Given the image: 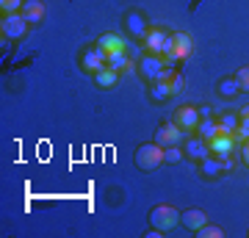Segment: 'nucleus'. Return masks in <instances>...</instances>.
Masks as SVG:
<instances>
[{"instance_id": "nucleus-1", "label": "nucleus", "mask_w": 249, "mask_h": 238, "mask_svg": "<svg viewBox=\"0 0 249 238\" xmlns=\"http://www.w3.org/2000/svg\"><path fill=\"white\" fill-rule=\"evenodd\" d=\"M160 164H166L163 161V147L160 144H142L139 150H136V166L144 169V172H152V169H158Z\"/></svg>"}, {"instance_id": "nucleus-2", "label": "nucleus", "mask_w": 249, "mask_h": 238, "mask_svg": "<svg viewBox=\"0 0 249 238\" xmlns=\"http://www.w3.org/2000/svg\"><path fill=\"white\" fill-rule=\"evenodd\" d=\"M106 61H108V53L100 47L97 42H94V44H86V47L80 50V67H83V72H89V75L100 72L103 67H106Z\"/></svg>"}, {"instance_id": "nucleus-3", "label": "nucleus", "mask_w": 249, "mask_h": 238, "mask_svg": "<svg viewBox=\"0 0 249 238\" xmlns=\"http://www.w3.org/2000/svg\"><path fill=\"white\" fill-rule=\"evenodd\" d=\"M150 224L166 233V230H172V227L180 224V211L172 208V205H155V208L150 211Z\"/></svg>"}, {"instance_id": "nucleus-4", "label": "nucleus", "mask_w": 249, "mask_h": 238, "mask_svg": "<svg viewBox=\"0 0 249 238\" xmlns=\"http://www.w3.org/2000/svg\"><path fill=\"white\" fill-rule=\"evenodd\" d=\"M169 67V61H166V55H158V53H144L142 58H139V72H142L144 78L150 80V83H155V80H160V72Z\"/></svg>"}, {"instance_id": "nucleus-5", "label": "nucleus", "mask_w": 249, "mask_h": 238, "mask_svg": "<svg viewBox=\"0 0 249 238\" xmlns=\"http://www.w3.org/2000/svg\"><path fill=\"white\" fill-rule=\"evenodd\" d=\"M232 169V161L230 155L227 158H219V155H208V158L199 161V175L205 180H216V177H222L224 172H230Z\"/></svg>"}, {"instance_id": "nucleus-6", "label": "nucleus", "mask_w": 249, "mask_h": 238, "mask_svg": "<svg viewBox=\"0 0 249 238\" xmlns=\"http://www.w3.org/2000/svg\"><path fill=\"white\" fill-rule=\"evenodd\" d=\"M144 47H147V53L169 55V50H172V34L160 31V28H150L147 36H144Z\"/></svg>"}, {"instance_id": "nucleus-7", "label": "nucleus", "mask_w": 249, "mask_h": 238, "mask_svg": "<svg viewBox=\"0 0 249 238\" xmlns=\"http://www.w3.org/2000/svg\"><path fill=\"white\" fill-rule=\"evenodd\" d=\"M191 50H194V39L188 34H183V31H178V34H172V50L166 55V61L169 64L186 61L188 55H191Z\"/></svg>"}, {"instance_id": "nucleus-8", "label": "nucleus", "mask_w": 249, "mask_h": 238, "mask_svg": "<svg viewBox=\"0 0 249 238\" xmlns=\"http://www.w3.org/2000/svg\"><path fill=\"white\" fill-rule=\"evenodd\" d=\"M28 25H31V22H28L19 11H17V14H6V17H3V22H0L3 39H22V36H25V31H28Z\"/></svg>"}, {"instance_id": "nucleus-9", "label": "nucleus", "mask_w": 249, "mask_h": 238, "mask_svg": "<svg viewBox=\"0 0 249 238\" xmlns=\"http://www.w3.org/2000/svg\"><path fill=\"white\" fill-rule=\"evenodd\" d=\"M199 108H194V106H180V108H175V119L172 122L178 125L183 133H191V130H196V125H199Z\"/></svg>"}, {"instance_id": "nucleus-10", "label": "nucleus", "mask_w": 249, "mask_h": 238, "mask_svg": "<svg viewBox=\"0 0 249 238\" xmlns=\"http://www.w3.org/2000/svg\"><path fill=\"white\" fill-rule=\"evenodd\" d=\"M180 141H183V130H180L175 122L158 125V130H155V144H160V147L166 150V147H178Z\"/></svg>"}, {"instance_id": "nucleus-11", "label": "nucleus", "mask_w": 249, "mask_h": 238, "mask_svg": "<svg viewBox=\"0 0 249 238\" xmlns=\"http://www.w3.org/2000/svg\"><path fill=\"white\" fill-rule=\"evenodd\" d=\"M124 28H127V34L133 36V39H144V36H147V31H150L147 17H144L142 11H136V9L124 14Z\"/></svg>"}, {"instance_id": "nucleus-12", "label": "nucleus", "mask_w": 249, "mask_h": 238, "mask_svg": "<svg viewBox=\"0 0 249 238\" xmlns=\"http://www.w3.org/2000/svg\"><path fill=\"white\" fill-rule=\"evenodd\" d=\"M208 147H211V155L227 158V155H232V150H235V139H232L230 133H219V136H213V139L208 141Z\"/></svg>"}, {"instance_id": "nucleus-13", "label": "nucleus", "mask_w": 249, "mask_h": 238, "mask_svg": "<svg viewBox=\"0 0 249 238\" xmlns=\"http://www.w3.org/2000/svg\"><path fill=\"white\" fill-rule=\"evenodd\" d=\"M186 158H191V161H196V164H199V161L202 158H208V155H211V147H208V141L202 139V136H191V139L186 141Z\"/></svg>"}, {"instance_id": "nucleus-14", "label": "nucleus", "mask_w": 249, "mask_h": 238, "mask_svg": "<svg viewBox=\"0 0 249 238\" xmlns=\"http://www.w3.org/2000/svg\"><path fill=\"white\" fill-rule=\"evenodd\" d=\"M19 14H22L31 25H36V22H42V19H45V3H42V0H25Z\"/></svg>"}, {"instance_id": "nucleus-15", "label": "nucleus", "mask_w": 249, "mask_h": 238, "mask_svg": "<svg viewBox=\"0 0 249 238\" xmlns=\"http://www.w3.org/2000/svg\"><path fill=\"white\" fill-rule=\"evenodd\" d=\"M180 221H183L186 227H191V230H199L202 224H208V213L199 211V208H188V211L180 213Z\"/></svg>"}, {"instance_id": "nucleus-16", "label": "nucleus", "mask_w": 249, "mask_h": 238, "mask_svg": "<svg viewBox=\"0 0 249 238\" xmlns=\"http://www.w3.org/2000/svg\"><path fill=\"white\" fill-rule=\"evenodd\" d=\"M108 67H114L116 72H119V75H122V72H130L136 67L133 64V58H130V55H127V50H122V53H108Z\"/></svg>"}, {"instance_id": "nucleus-17", "label": "nucleus", "mask_w": 249, "mask_h": 238, "mask_svg": "<svg viewBox=\"0 0 249 238\" xmlns=\"http://www.w3.org/2000/svg\"><path fill=\"white\" fill-rule=\"evenodd\" d=\"M116 80H119V72L114 70V67H103L100 72H94V83H97V89H114Z\"/></svg>"}, {"instance_id": "nucleus-18", "label": "nucleus", "mask_w": 249, "mask_h": 238, "mask_svg": "<svg viewBox=\"0 0 249 238\" xmlns=\"http://www.w3.org/2000/svg\"><path fill=\"white\" fill-rule=\"evenodd\" d=\"M97 44L106 50V53H122L124 50V39L119 34H103L97 39Z\"/></svg>"}, {"instance_id": "nucleus-19", "label": "nucleus", "mask_w": 249, "mask_h": 238, "mask_svg": "<svg viewBox=\"0 0 249 238\" xmlns=\"http://www.w3.org/2000/svg\"><path fill=\"white\" fill-rule=\"evenodd\" d=\"M196 136H202L205 141H211L213 136H219V119H213V116H202L199 125H196Z\"/></svg>"}, {"instance_id": "nucleus-20", "label": "nucleus", "mask_w": 249, "mask_h": 238, "mask_svg": "<svg viewBox=\"0 0 249 238\" xmlns=\"http://www.w3.org/2000/svg\"><path fill=\"white\" fill-rule=\"evenodd\" d=\"M169 97H175V92H172V86L166 83V80H155L150 86V100L152 103H166Z\"/></svg>"}, {"instance_id": "nucleus-21", "label": "nucleus", "mask_w": 249, "mask_h": 238, "mask_svg": "<svg viewBox=\"0 0 249 238\" xmlns=\"http://www.w3.org/2000/svg\"><path fill=\"white\" fill-rule=\"evenodd\" d=\"M222 97L232 100L235 94H241V86H238V78H222L219 80V89H216Z\"/></svg>"}, {"instance_id": "nucleus-22", "label": "nucleus", "mask_w": 249, "mask_h": 238, "mask_svg": "<svg viewBox=\"0 0 249 238\" xmlns=\"http://www.w3.org/2000/svg\"><path fill=\"white\" fill-rule=\"evenodd\" d=\"M238 125H241V116L238 114H224L222 119H219V133H235L238 130Z\"/></svg>"}, {"instance_id": "nucleus-23", "label": "nucleus", "mask_w": 249, "mask_h": 238, "mask_svg": "<svg viewBox=\"0 0 249 238\" xmlns=\"http://www.w3.org/2000/svg\"><path fill=\"white\" fill-rule=\"evenodd\" d=\"M22 3L25 0H0V14L6 17V14H17V11H22Z\"/></svg>"}, {"instance_id": "nucleus-24", "label": "nucleus", "mask_w": 249, "mask_h": 238, "mask_svg": "<svg viewBox=\"0 0 249 238\" xmlns=\"http://www.w3.org/2000/svg\"><path fill=\"white\" fill-rule=\"evenodd\" d=\"M196 236H199V238H222L224 230L216 227V224H202V227L196 230Z\"/></svg>"}, {"instance_id": "nucleus-25", "label": "nucleus", "mask_w": 249, "mask_h": 238, "mask_svg": "<svg viewBox=\"0 0 249 238\" xmlns=\"http://www.w3.org/2000/svg\"><path fill=\"white\" fill-rule=\"evenodd\" d=\"M183 155H186V152H180L178 147H166V150H163V161H166V164H178Z\"/></svg>"}, {"instance_id": "nucleus-26", "label": "nucleus", "mask_w": 249, "mask_h": 238, "mask_svg": "<svg viewBox=\"0 0 249 238\" xmlns=\"http://www.w3.org/2000/svg\"><path fill=\"white\" fill-rule=\"evenodd\" d=\"M235 78H238L241 92H249V67H241V70L235 72Z\"/></svg>"}, {"instance_id": "nucleus-27", "label": "nucleus", "mask_w": 249, "mask_h": 238, "mask_svg": "<svg viewBox=\"0 0 249 238\" xmlns=\"http://www.w3.org/2000/svg\"><path fill=\"white\" fill-rule=\"evenodd\" d=\"M169 86H172V92H175V94H180V92L186 89V78H183L180 72H175V75H172V80H169Z\"/></svg>"}, {"instance_id": "nucleus-28", "label": "nucleus", "mask_w": 249, "mask_h": 238, "mask_svg": "<svg viewBox=\"0 0 249 238\" xmlns=\"http://www.w3.org/2000/svg\"><path fill=\"white\" fill-rule=\"evenodd\" d=\"M241 158H244V164L249 166V144H244V150H241Z\"/></svg>"}, {"instance_id": "nucleus-29", "label": "nucleus", "mask_w": 249, "mask_h": 238, "mask_svg": "<svg viewBox=\"0 0 249 238\" xmlns=\"http://www.w3.org/2000/svg\"><path fill=\"white\" fill-rule=\"evenodd\" d=\"M238 114H241V116H247V114H249V106H244V108L238 111Z\"/></svg>"}]
</instances>
